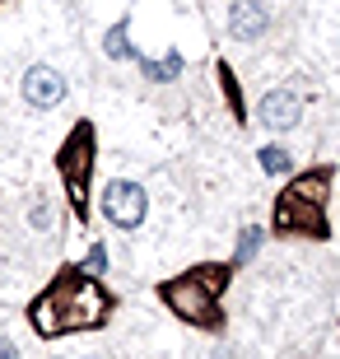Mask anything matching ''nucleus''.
<instances>
[{
    "instance_id": "1",
    "label": "nucleus",
    "mask_w": 340,
    "mask_h": 359,
    "mask_svg": "<svg viewBox=\"0 0 340 359\" xmlns=\"http://www.w3.org/2000/svg\"><path fill=\"white\" fill-rule=\"evenodd\" d=\"M103 215H107V224H117V229H140L144 215H149V196H144V187L140 182H126V177L107 182Z\"/></svg>"
},
{
    "instance_id": "2",
    "label": "nucleus",
    "mask_w": 340,
    "mask_h": 359,
    "mask_svg": "<svg viewBox=\"0 0 340 359\" xmlns=\"http://www.w3.org/2000/svg\"><path fill=\"white\" fill-rule=\"evenodd\" d=\"M24 103L28 107H56L61 98H66V75L56 66H28V75H24Z\"/></svg>"
},
{
    "instance_id": "3",
    "label": "nucleus",
    "mask_w": 340,
    "mask_h": 359,
    "mask_svg": "<svg viewBox=\"0 0 340 359\" xmlns=\"http://www.w3.org/2000/svg\"><path fill=\"white\" fill-rule=\"evenodd\" d=\"M257 117H261V126H271V131H289V126H299V121H303L299 89H271L261 98V107H257Z\"/></svg>"
},
{
    "instance_id": "4",
    "label": "nucleus",
    "mask_w": 340,
    "mask_h": 359,
    "mask_svg": "<svg viewBox=\"0 0 340 359\" xmlns=\"http://www.w3.org/2000/svg\"><path fill=\"white\" fill-rule=\"evenodd\" d=\"M271 28V10H266L261 0H233V10H229V33L238 42H257Z\"/></svg>"
},
{
    "instance_id": "5",
    "label": "nucleus",
    "mask_w": 340,
    "mask_h": 359,
    "mask_svg": "<svg viewBox=\"0 0 340 359\" xmlns=\"http://www.w3.org/2000/svg\"><path fill=\"white\" fill-rule=\"evenodd\" d=\"M257 159H261V173H271V177H280V173H289V168H294V154H289L285 145H266Z\"/></svg>"
},
{
    "instance_id": "6",
    "label": "nucleus",
    "mask_w": 340,
    "mask_h": 359,
    "mask_svg": "<svg viewBox=\"0 0 340 359\" xmlns=\"http://www.w3.org/2000/svg\"><path fill=\"white\" fill-rule=\"evenodd\" d=\"M107 56H112V61H131L135 56V47H131V33H126V19H121L117 28H112V33H107V47H103Z\"/></svg>"
},
{
    "instance_id": "7",
    "label": "nucleus",
    "mask_w": 340,
    "mask_h": 359,
    "mask_svg": "<svg viewBox=\"0 0 340 359\" xmlns=\"http://www.w3.org/2000/svg\"><path fill=\"white\" fill-rule=\"evenodd\" d=\"M177 70H182V61H177V56H168L163 66H158V61H144V75H149V80H172Z\"/></svg>"
},
{
    "instance_id": "8",
    "label": "nucleus",
    "mask_w": 340,
    "mask_h": 359,
    "mask_svg": "<svg viewBox=\"0 0 340 359\" xmlns=\"http://www.w3.org/2000/svg\"><path fill=\"white\" fill-rule=\"evenodd\" d=\"M107 266V252H103V248H93V252H89V271H103Z\"/></svg>"
},
{
    "instance_id": "9",
    "label": "nucleus",
    "mask_w": 340,
    "mask_h": 359,
    "mask_svg": "<svg viewBox=\"0 0 340 359\" xmlns=\"http://www.w3.org/2000/svg\"><path fill=\"white\" fill-rule=\"evenodd\" d=\"M33 224H38V229H47V224H52V210H42V205H33Z\"/></svg>"
},
{
    "instance_id": "10",
    "label": "nucleus",
    "mask_w": 340,
    "mask_h": 359,
    "mask_svg": "<svg viewBox=\"0 0 340 359\" xmlns=\"http://www.w3.org/2000/svg\"><path fill=\"white\" fill-rule=\"evenodd\" d=\"M0 359H19V350H14L10 341H5V336H0Z\"/></svg>"
}]
</instances>
